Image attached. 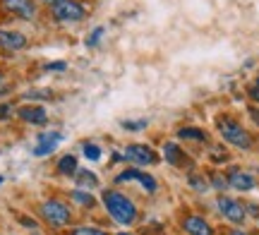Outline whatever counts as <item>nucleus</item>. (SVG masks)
Wrapping results in <instances>:
<instances>
[{
    "label": "nucleus",
    "instance_id": "16",
    "mask_svg": "<svg viewBox=\"0 0 259 235\" xmlns=\"http://www.w3.org/2000/svg\"><path fill=\"white\" fill-rule=\"evenodd\" d=\"M178 137L192 139V142H206V132L199 130V127H183V130L178 132Z\"/></svg>",
    "mask_w": 259,
    "mask_h": 235
},
{
    "label": "nucleus",
    "instance_id": "31",
    "mask_svg": "<svg viewBox=\"0 0 259 235\" xmlns=\"http://www.w3.org/2000/svg\"><path fill=\"white\" fill-rule=\"evenodd\" d=\"M228 235H247V233H242V230H231Z\"/></svg>",
    "mask_w": 259,
    "mask_h": 235
},
{
    "label": "nucleus",
    "instance_id": "12",
    "mask_svg": "<svg viewBox=\"0 0 259 235\" xmlns=\"http://www.w3.org/2000/svg\"><path fill=\"white\" fill-rule=\"evenodd\" d=\"M228 185L235 190H242V192H247V190L254 187V178H252L250 173H242V170L233 168L231 173H228Z\"/></svg>",
    "mask_w": 259,
    "mask_h": 235
},
{
    "label": "nucleus",
    "instance_id": "6",
    "mask_svg": "<svg viewBox=\"0 0 259 235\" xmlns=\"http://www.w3.org/2000/svg\"><path fill=\"white\" fill-rule=\"evenodd\" d=\"M115 182H139L142 187L147 190V192H156L158 185H156V180L151 178V175H147V173H142V170L137 168H127V170H122L120 175L115 178Z\"/></svg>",
    "mask_w": 259,
    "mask_h": 235
},
{
    "label": "nucleus",
    "instance_id": "14",
    "mask_svg": "<svg viewBox=\"0 0 259 235\" xmlns=\"http://www.w3.org/2000/svg\"><path fill=\"white\" fill-rule=\"evenodd\" d=\"M163 156H166V161L173 163V166H183V163H185V154H183V149L178 147L176 142H166V144H163Z\"/></svg>",
    "mask_w": 259,
    "mask_h": 235
},
{
    "label": "nucleus",
    "instance_id": "18",
    "mask_svg": "<svg viewBox=\"0 0 259 235\" xmlns=\"http://www.w3.org/2000/svg\"><path fill=\"white\" fill-rule=\"evenodd\" d=\"M72 199L79 204V207H94V197L89 195V192H84V190H74Z\"/></svg>",
    "mask_w": 259,
    "mask_h": 235
},
{
    "label": "nucleus",
    "instance_id": "34",
    "mask_svg": "<svg viewBox=\"0 0 259 235\" xmlns=\"http://www.w3.org/2000/svg\"><path fill=\"white\" fill-rule=\"evenodd\" d=\"M257 89H259V77H257Z\"/></svg>",
    "mask_w": 259,
    "mask_h": 235
},
{
    "label": "nucleus",
    "instance_id": "8",
    "mask_svg": "<svg viewBox=\"0 0 259 235\" xmlns=\"http://www.w3.org/2000/svg\"><path fill=\"white\" fill-rule=\"evenodd\" d=\"M3 8L8 10L10 15L22 17V19H31L34 15H36L34 0H3Z\"/></svg>",
    "mask_w": 259,
    "mask_h": 235
},
{
    "label": "nucleus",
    "instance_id": "20",
    "mask_svg": "<svg viewBox=\"0 0 259 235\" xmlns=\"http://www.w3.org/2000/svg\"><path fill=\"white\" fill-rule=\"evenodd\" d=\"M187 182H190V187H194L197 192H206V190H209V185H206V180L199 178L197 173H192V175L187 178Z\"/></svg>",
    "mask_w": 259,
    "mask_h": 235
},
{
    "label": "nucleus",
    "instance_id": "28",
    "mask_svg": "<svg viewBox=\"0 0 259 235\" xmlns=\"http://www.w3.org/2000/svg\"><path fill=\"white\" fill-rule=\"evenodd\" d=\"M250 115H252V118H254V122H257V125H259V111H257V108H250Z\"/></svg>",
    "mask_w": 259,
    "mask_h": 235
},
{
    "label": "nucleus",
    "instance_id": "9",
    "mask_svg": "<svg viewBox=\"0 0 259 235\" xmlns=\"http://www.w3.org/2000/svg\"><path fill=\"white\" fill-rule=\"evenodd\" d=\"M60 139H63L60 132H44V134H38V144L34 147V156H48V154H53L56 147L60 144Z\"/></svg>",
    "mask_w": 259,
    "mask_h": 235
},
{
    "label": "nucleus",
    "instance_id": "25",
    "mask_svg": "<svg viewBox=\"0 0 259 235\" xmlns=\"http://www.w3.org/2000/svg\"><path fill=\"white\" fill-rule=\"evenodd\" d=\"M19 223H22V226H27V228H36V221H31V218H24V216H19Z\"/></svg>",
    "mask_w": 259,
    "mask_h": 235
},
{
    "label": "nucleus",
    "instance_id": "17",
    "mask_svg": "<svg viewBox=\"0 0 259 235\" xmlns=\"http://www.w3.org/2000/svg\"><path fill=\"white\" fill-rule=\"evenodd\" d=\"M77 185L87 190H94L99 185V180H96V175H94L92 170H82V173H77Z\"/></svg>",
    "mask_w": 259,
    "mask_h": 235
},
{
    "label": "nucleus",
    "instance_id": "19",
    "mask_svg": "<svg viewBox=\"0 0 259 235\" xmlns=\"http://www.w3.org/2000/svg\"><path fill=\"white\" fill-rule=\"evenodd\" d=\"M82 151H84V156L89 161H99L101 159V147H96V144H92V142H87L82 147Z\"/></svg>",
    "mask_w": 259,
    "mask_h": 235
},
{
    "label": "nucleus",
    "instance_id": "3",
    "mask_svg": "<svg viewBox=\"0 0 259 235\" xmlns=\"http://www.w3.org/2000/svg\"><path fill=\"white\" fill-rule=\"evenodd\" d=\"M41 216H44V221H48L51 226H67L70 223V209L65 207L63 202H58V199H48V202H44L41 204Z\"/></svg>",
    "mask_w": 259,
    "mask_h": 235
},
{
    "label": "nucleus",
    "instance_id": "5",
    "mask_svg": "<svg viewBox=\"0 0 259 235\" xmlns=\"http://www.w3.org/2000/svg\"><path fill=\"white\" fill-rule=\"evenodd\" d=\"M125 159L137 163V166H154V163H158L156 151L147 147V144H130L125 149Z\"/></svg>",
    "mask_w": 259,
    "mask_h": 235
},
{
    "label": "nucleus",
    "instance_id": "26",
    "mask_svg": "<svg viewBox=\"0 0 259 235\" xmlns=\"http://www.w3.org/2000/svg\"><path fill=\"white\" fill-rule=\"evenodd\" d=\"M10 113H12V108H10V106H0V120H5Z\"/></svg>",
    "mask_w": 259,
    "mask_h": 235
},
{
    "label": "nucleus",
    "instance_id": "29",
    "mask_svg": "<svg viewBox=\"0 0 259 235\" xmlns=\"http://www.w3.org/2000/svg\"><path fill=\"white\" fill-rule=\"evenodd\" d=\"M250 96L254 99V101H259V89H257V86H254V89H250Z\"/></svg>",
    "mask_w": 259,
    "mask_h": 235
},
{
    "label": "nucleus",
    "instance_id": "10",
    "mask_svg": "<svg viewBox=\"0 0 259 235\" xmlns=\"http://www.w3.org/2000/svg\"><path fill=\"white\" fill-rule=\"evenodd\" d=\"M17 115L24 122H29V125H46V120H48L44 106H22L17 111Z\"/></svg>",
    "mask_w": 259,
    "mask_h": 235
},
{
    "label": "nucleus",
    "instance_id": "24",
    "mask_svg": "<svg viewBox=\"0 0 259 235\" xmlns=\"http://www.w3.org/2000/svg\"><path fill=\"white\" fill-rule=\"evenodd\" d=\"M211 182H213V187H216V190H226V187H228V180L221 178L219 173H213V175H211Z\"/></svg>",
    "mask_w": 259,
    "mask_h": 235
},
{
    "label": "nucleus",
    "instance_id": "23",
    "mask_svg": "<svg viewBox=\"0 0 259 235\" xmlns=\"http://www.w3.org/2000/svg\"><path fill=\"white\" fill-rule=\"evenodd\" d=\"M70 235H108V233H103L99 228H74Z\"/></svg>",
    "mask_w": 259,
    "mask_h": 235
},
{
    "label": "nucleus",
    "instance_id": "35",
    "mask_svg": "<svg viewBox=\"0 0 259 235\" xmlns=\"http://www.w3.org/2000/svg\"><path fill=\"white\" fill-rule=\"evenodd\" d=\"M0 185H3V178H0Z\"/></svg>",
    "mask_w": 259,
    "mask_h": 235
},
{
    "label": "nucleus",
    "instance_id": "13",
    "mask_svg": "<svg viewBox=\"0 0 259 235\" xmlns=\"http://www.w3.org/2000/svg\"><path fill=\"white\" fill-rule=\"evenodd\" d=\"M183 228H185L190 235H213L211 226L199 216H187L185 221H183Z\"/></svg>",
    "mask_w": 259,
    "mask_h": 235
},
{
    "label": "nucleus",
    "instance_id": "32",
    "mask_svg": "<svg viewBox=\"0 0 259 235\" xmlns=\"http://www.w3.org/2000/svg\"><path fill=\"white\" fill-rule=\"evenodd\" d=\"M44 3H48V5H56V3H63V0H44Z\"/></svg>",
    "mask_w": 259,
    "mask_h": 235
},
{
    "label": "nucleus",
    "instance_id": "2",
    "mask_svg": "<svg viewBox=\"0 0 259 235\" xmlns=\"http://www.w3.org/2000/svg\"><path fill=\"white\" fill-rule=\"evenodd\" d=\"M219 132H221V137L228 142V144L238 147V149H250L252 147L250 132L245 130L240 122L231 120V118H221V120H219Z\"/></svg>",
    "mask_w": 259,
    "mask_h": 235
},
{
    "label": "nucleus",
    "instance_id": "4",
    "mask_svg": "<svg viewBox=\"0 0 259 235\" xmlns=\"http://www.w3.org/2000/svg\"><path fill=\"white\" fill-rule=\"evenodd\" d=\"M51 12H53V17H56L60 24H72V22H79V19L84 17V8L77 0L56 3V5H51Z\"/></svg>",
    "mask_w": 259,
    "mask_h": 235
},
{
    "label": "nucleus",
    "instance_id": "1",
    "mask_svg": "<svg viewBox=\"0 0 259 235\" xmlns=\"http://www.w3.org/2000/svg\"><path fill=\"white\" fill-rule=\"evenodd\" d=\"M103 204L108 209V214L113 216V221H118L120 226H130L137 221V207L130 197H125L122 192L115 190H106L103 192Z\"/></svg>",
    "mask_w": 259,
    "mask_h": 235
},
{
    "label": "nucleus",
    "instance_id": "11",
    "mask_svg": "<svg viewBox=\"0 0 259 235\" xmlns=\"http://www.w3.org/2000/svg\"><path fill=\"white\" fill-rule=\"evenodd\" d=\"M27 46V36L19 31H10V29H0V48L8 51H22Z\"/></svg>",
    "mask_w": 259,
    "mask_h": 235
},
{
    "label": "nucleus",
    "instance_id": "7",
    "mask_svg": "<svg viewBox=\"0 0 259 235\" xmlns=\"http://www.w3.org/2000/svg\"><path fill=\"white\" fill-rule=\"evenodd\" d=\"M219 209H221V214L228 221H233V223H242L245 221V207H242L240 202H235V199L231 197H219Z\"/></svg>",
    "mask_w": 259,
    "mask_h": 235
},
{
    "label": "nucleus",
    "instance_id": "27",
    "mask_svg": "<svg viewBox=\"0 0 259 235\" xmlns=\"http://www.w3.org/2000/svg\"><path fill=\"white\" fill-rule=\"evenodd\" d=\"M65 67H67L65 63H48L46 70H65Z\"/></svg>",
    "mask_w": 259,
    "mask_h": 235
},
{
    "label": "nucleus",
    "instance_id": "33",
    "mask_svg": "<svg viewBox=\"0 0 259 235\" xmlns=\"http://www.w3.org/2000/svg\"><path fill=\"white\" fill-rule=\"evenodd\" d=\"M118 235H132V233H118Z\"/></svg>",
    "mask_w": 259,
    "mask_h": 235
},
{
    "label": "nucleus",
    "instance_id": "21",
    "mask_svg": "<svg viewBox=\"0 0 259 235\" xmlns=\"http://www.w3.org/2000/svg\"><path fill=\"white\" fill-rule=\"evenodd\" d=\"M149 125L147 118H142V120H122V127L125 130H144Z\"/></svg>",
    "mask_w": 259,
    "mask_h": 235
},
{
    "label": "nucleus",
    "instance_id": "30",
    "mask_svg": "<svg viewBox=\"0 0 259 235\" xmlns=\"http://www.w3.org/2000/svg\"><path fill=\"white\" fill-rule=\"evenodd\" d=\"M3 89H5V75L0 72V91H3Z\"/></svg>",
    "mask_w": 259,
    "mask_h": 235
},
{
    "label": "nucleus",
    "instance_id": "22",
    "mask_svg": "<svg viewBox=\"0 0 259 235\" xmlns=\"http://www.w3.org/2000/svg\"><path fill=\"white\" fill-rule=\"evenodd\" d=\"M101 36H103V27H96V29L92 31V34L87 36V46H89V48L99 46V41H101Z\"/></svg>",
    "mask_w": 259,
    "mask_h": 235
},
{
    "label": "nucleus",
    "instance_id": "15",
    "mask_svg": "<svg viewBox=\"0 0 259 235\" xmlns=\"http://www.w3.org/2000/svg\"><path fill=\"white\" fill-rule=\"evenodd\" d=\"M58 173L60 175H74L77 173V159L72 154H65L63 159L58 161Z\"/></svg>",
    "mask_w": 259,
    "mask_h": 235
}]
</instances>
